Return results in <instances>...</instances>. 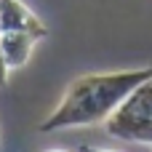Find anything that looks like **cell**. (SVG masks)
Masks as SVG:
<instances>
[{
	"label": "cell",
	"mask_w": 152,
	"mask_h": 152,
	"mask_svg": "<svg viewBox=\"0 0 152 152\" xmlns=\"http://www.w3.org/2000/svg\"><path fill=\"white\" fill-rule=\"evenodd\" d=\"M152 77V64L142 69H118V72H99V75H80L75 77L56 110L37 126L40 131H64V128H83L104 123L126 99L134 94L144 80Z\"/></svg>",
	"instance_id": "obj_1"
},
{
	"label": "cell",
	"mask_w": 152,
	"mask_h": 152,
	"mask_svg": "<svg viewBox=\"0 0 152 152\" xmlns=\"http://www.w3.org/2000/svg\"><path fill=\"white\" fill-rule=\"evenodd\" d=\"M104 131L115 139L152 144V77L128 94V99L104 120Z\"/></svg>",
	"instance_id": "obj_2"
},
{
	"label": "cell",
	"mask_w": 152,
	"mask_h": 152,
	"mask_svg": "<svg viewBox=\"0 0 152 152\" xmlns=\"http://www.w3.org/2000/svg\"><path fill=\"white\" fill-rule=\"evenodd\" d=\"M13 29H29L40 37L48 35L45 24L19 0H0V32H13Z\"/></svg>",
	"instance_id": "obj_3"
},
{
	"label": "cell",
	"mask_w": 152,
	"mask_h": 152,
	"mask_svg": "<svg viewBox=\"0 0 152 152\" xmlns=\"http://www.w3.org/2000/svg\"><path fill=\"white\" fill-rule=\"evenodd\" d=\"M43 40L40 35L29 32V29H13V32H0V48H3V56L8 61L11 69H19L29 61L32 56V45Z\"/></svg>",
	"instance_id": "obj_4"
},
{
	"label": "cell",
	"mask_w": 152,
	"mask_h": 152,
	"mask_svg": "<svg viewBox=\"0 0 152 152\" xmlns=\"http://www.w3.org/2000/svg\"><path fill=\"white\" fill-rule=\"evenodd\" d=\"M8 72H11V67H8V61L3 56V48H0V88L8 83Z\"/></svg>",
	"instance_id": "obj_5"
},
{
	"label": "cell",
	"mask_w": 152,
	"mask_h": 152,
	"mask_svg": "<svg viewBox=\"0 0 152 152\" xmlns=\"http://www.w3.org/2000/svg\"><path fill=\"white\" fill-rule=\"evenodd\" d=\"M80 152H115V150H104V147H80Z\"/></svg>",
	"instance_id": "obj_6"
},
{
	"label": "cell",
	"mask_w": 152,
	"mask_h": 152,
	"mask_svg": "<svg viewBox=\"0 0 152 152\" xmlns=\"http://www.w3.org/2000/svg\"><path fill=\"white\" fill-rule=\"evenodd\" d=\"M45 152H67V150H45Z\"/></svg>",
	"instance_id": "obj_7"
}]
</instances>
